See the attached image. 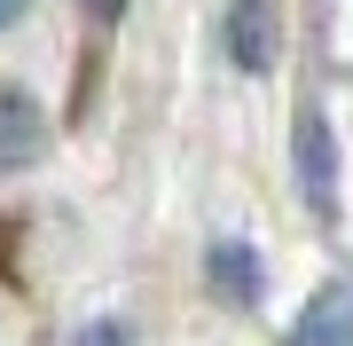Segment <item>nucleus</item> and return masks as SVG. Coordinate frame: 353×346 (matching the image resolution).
Here are the masks:
<instances>
[{
	"label": "nucleus",
	"mask_w": 353,
	"mask_h": 346,
	"mask_svg": "<svg viewBox=\"0 0 353 346\" xmlns=\"http://www.w3.org/2000/svg\"><path fill=\"white\" fill-rule=\"evenodd\" d=\"M290 346H353V283L314 291V307L290 323Z\"/></svg>",
	"instance_id": "2"
},
{
	"label": "nucleus",
	"mask_w": 353,
	"mask_h": 346,
	"mask_svg": "<svg viewBox=\"0 0 353 346\" xmlns=\"http://www.w3.org/2000/svg\"><path fill=\"white\" fill-rule=\"evenodd\" d=\"M299 189H306V205H314L322 220L338 213V142H330V126L314 110L299 118Z\"/></svg>",
	"instance_id": "1"
},
{
	"label": "nucleus",
	"mask_w": 353,
	"mask_h": 346,
	"mask_svg": "<svg viewBox=\"0 0 353 346\" xmlns=\"http://www.w3.org/2000/svg\"><path fill=\"white\" fill-rule=\"evenodd\" d=\"M24 8H32V0H0V32H8V24H16Z\"/></svg>",
	"instance_id": "8"
},
{
	"label": "nucleus",
	"mask_w": 353,
	"mask_h": 346,
	"mask_svg": "<svg viewBox=\"0 0 353 346\" xmlns=\"http://www.w3.org/2000/svg\"><path fill=\"white\" fill-rule=\"evenodd\" d=\"M79 8H87L94 24H118V8H126V0H79Z\"/></svg>",
	"instance_id": "7"
},
{
	"label": "nucleus",
	"mask_w": 353,
	"mask_h": 346,
	"mask_svg": "<svg viewBox=\"0 0 353 346\" xmlns=\"http://www.w3.org/2000/svg\"><path fill=\"white\" fill-rule=\"evenodd\" d=\"M71 346H134V338H126V323H87Z\"/></svg>",
	"instance_id": "6"
},
{
	"label": "nucleus",
	"mask_w": 353,
	"mask_h": 346,
	"mask_svg": "<svg viewBox=\"0 0 353 346\" xmlns=\"http://www.w3.org/2000/svg\"><path fill=\"white\" fill-rule=\"evenodd\" d=\"M228 55H236L243 71L275 64V16H267V0H236V8H228Z\"/></svg>",
	"instance_id": "3"
},
{
	"label": "nucleus",
	"mask_w": 353,
	"mask_h": 346,
	"mask_svg": "<svg viewBox=\"0 0 353 346\" xmlns=\"http://www.w3.org/2000/svg\"><path fill=\"white\" fill-rule=\"evenodd\" d=\"M204 276H212V291H228L236 307L259 299V260H252V244H236V236H220L212 252H204Z\"/></svg>",
	"instance_id": "4"
},
{
	"label": "nucleus",
	"mask_w": 353,
	"mask_h": 346,
	"mask_svg": "<svg viewBox=\"0 0 353 346\" xmlns=\"http://www.w3.org/2000/svg\"><path fill=\"white\" fill-rule=\"evenodd\" d=\"M39 142H48V126H39V110L24 103V95H0V173L32 166Z\"/></svg>",
	"instance_id": "5"
}]
</instances>
